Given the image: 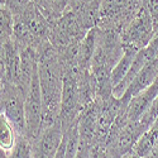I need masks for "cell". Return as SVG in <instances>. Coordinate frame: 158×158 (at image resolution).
I'll return each mask as SVG.
<instances>
[{"instance_id":"6da1fadb","label":"cell","mask_w":158,"mask_h":158,"mask_svg":"<svg viewBox=\"0 0 158 158\" xmlns=\"http://www.w3.org/2000/svg\"><path fill=\"white\" fill-rule=\"evenodd\" d=\"M25 113V137L29 140L37 142L42 133L43 123V98L38 70L35 71L32 84L24 100Z\"/></svg>"},{"instance_id":"7a4b0ae2","label":"cell","mask_w":158,"mask_h":158,"mask_svg":"<svg viewBox=\"0 0 158 158\" xmlns=\"http://www.w3.org/2000/svg\"><path fill=\"white\" fill-rule=\"evenodd\" d=\"M24 100L25 96L14 84L2 80V114L6 116L20 137H25Z\"/></svg>"},{"instance_id":"3957f363","label":"cell","mask_w":158,"mask_h":158,"mask_svg":"<svg viewBox=\"0 0 158 158\" xmlns=\"http://www.w3.org/2000/svg\"><path fill=\"white\" fill-rule=\"evenodd\" d=\"M154 34L156 32L149 11L147 6L142 5L135 17L123 29L120 38L123 46H130L135 47L137 49H142L151 43Z\"/></svg>"},{"instance_id":"277c9868","label":"cell","mask_w":158,"mask_h":158,"mask_svg":"<svg viewBox=\"0 0 158 158\" xmlns=\"http://www.w3.org/2000/svg\"><path fill=\"white\" fill-rule=\"evenodd\" d=\"M64 134H66V131L62 127L61 120L58 119L53 125L44 129L41 133V137L37 140L35 148L41 151V153L46 158H56L63 143Z\"/></svg>"},{"instance_id":"5b68a950","label":"cell","mask_w":158,"mask_h":158,"mask_svg":"<svg viewBox=\"0 0 158 158\" xmlns=\"http://www.w3.org/2000/svg\"><path fill=\"white\" fill-rule=\"evenodd\" d=\"M158 96V77L157 80L142 93L131 98L128 105V122H138L144 115Z\"/></svg>"},{"instance_id":"8992f818","label":"cell","mask_w":158,"mask_h":158,"mask_svg":"<svg viewBox=\"0 0 158 158\" xmlns=\"http://www.w3.org/2000/svg\"><path fill=\"white\" fill-rule=\"evenodd\" d=\"M157 77H158V57L152 60L146 67L138 73V76L133 80V82L130 84L129 89L125 91L122 100L129 104L131 98H134L139 93L148 89L157 80Z\"/></svg>"},{"instance_id":"52a82bcc","label":"cell","mask_w":158,"mask_h":158,"mask_svg":"<svg viewBox=\"0 0 158 158\" xmlns=\"http://www.w3.org/2000/svg\"><path fill=\"white\" fill-rule=\"evenodd\" d=\"M123 48H124V53L120 57V60L116 62V64L114 66V69L111 71L113 87L119 85L124 80V77L127 76V73L130 70V66H131V63H133V60H134L135 55L139 51L135 47H130V46H123Z\"/></svg>"},{"instance_id":"ba28073f","label":"cell","mask_w":158,"mask_h":158,"mask_svg":"<svg viewBox=\"0 0 158 158\" xmlns=\"http://www.w3.org/2000/svg\"><path fill=\"white\" fill-rule=\"evenodd\" d=\"M18 137L19 135L15 128L6 119V116L2 114L0 116V147H2V151L9 154L14 149Z\"/></svg>"},{"instance_id":"9c48e42d","label":"cell","mask_w":158,"mask_h":158,"mask_svg":"<svg viewBox=\"0 0 158 158\" xmlns=\"http://www.w3.org/2000/svg\"><path fill=\"white\" fill-rule=\"evenodd\" d=\"M0 23H2V44L13 39L14 35V24H15V18L13 15V13L5 6L2 5V10H0Z\"/></svg>"},{"instance_id":"30bf717a","label":"cell","mask_w":158,"mask_h":158,"mask_svg":"<svg viewBox=\"0 0 158 158\" xmlns=\"http://www.w3.org/2000/svg\"><path fill=\"white\" fill-rule=\"evenodd\" d=\"M32 3V0H6L5 4H2V5H5L14 17H19L22 15L24 10L28 8V5Z\"/></svg>"},{"instance_id":"8fae6325","label":"cell","mask_w":158,"mask_h":158,"mask_svg":"<svg viewBox=\"0 0 158 158\" xmlns=\"http://www.w3.org/2000/svg\"><path fill=\"white\" fill-rule=\"evenodd\" d=\"M147 9L153 22L154 32H158V0H147Z\"/></svg>"}]
</instances>
